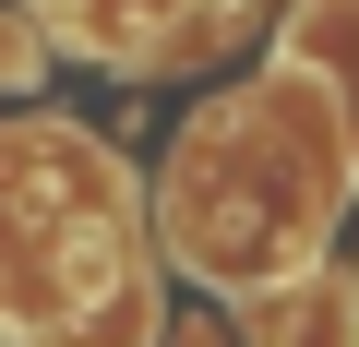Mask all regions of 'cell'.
<instances>
[{
	"instance_id": "obj_2",
	"label": "cell",
	"mask_w": 359,
	"mask_h": 347,
	"mask_svg": "<svg viewBox=\"0 0 359 347\" xmlns=\"http://www.w3.org/2000/svg\"><path fill=\"white\" fill-rule=\"evenodd\" d=\"M13 84H36V36H25L13 13H0V96H13Z\"/></svg>"
},
{
	"instance_id": "obj_1",
	"label": "cell",
	"mask_w": 359,
	"mask_h": 347,
	"mask_svg": "<svg viewBox=\"0 0 359 347\" xmlns=\"http://www.w3.org/2000/svg\"><path fill=\"white\" fill-rule=\"evenodd\" d=\"M276 347H359V335H347L335 299H287V311H276Z\"/></svg>"
}]
</instances>
